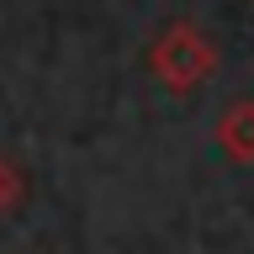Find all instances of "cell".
<instances>
[{
	"mask_svg": "<svg viewBox=\"0 0 254 254\" xmlns=\"http://www.w3.org/2000/svg\"><path fill=\"white\" fill-rule=\"evenodd\" d=\"M148 74H154L164 90L190 95L196 85H206V79L217 74V48H212V37H206L201 27L175 21V27H164L154 37V48H148Z\"/></svg>",
	"mask_w": 254,
	"mask_h": 254,
	"instance_id": "obj_1",
	"label": "cell"
},
{
	"mask_svg": "<svg viewBox=\"0 0 254 254\" xmlns=\"http://www.w3.org/2000/svg\"><path fill=\"white\" fill-rule=\"evenodd\" d=\"M217 143L233 164H254V101H233L217 117Z\"/></svg>",
	"mask_w": 254,
	"mask_h": 254,
	"instance_id": "obj_2",
	"label": "cell"
},
{
	"mask_svg": "<svg viewBox=\"0 0 254 254\" xmlns=\"http://www.w3.org/2000/svg\"><path fill=\"white\" fill-rule=\"evenodd\" d=\"M21 196H27V180H21V170H16L11 159H0V217H11L16 206H21Z\"/></svg>",
	"mask_w": 254,
	"mask_h": 254,
	"instance_id": "obj_3",
	"label": "cell"
}]
</instances>
